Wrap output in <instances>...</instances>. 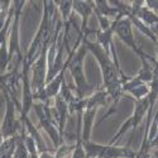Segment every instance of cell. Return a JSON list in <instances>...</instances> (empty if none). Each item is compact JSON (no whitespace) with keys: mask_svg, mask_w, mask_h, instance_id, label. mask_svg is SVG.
<instances>
[{"mask_svg":"<svg viewBox=\"0 0 158 158\" xmlns=\"http://www.w3.org/2000/svg\"><path fill=\"white\" fill-rule=\"evenodd\" d=\"M91 33V29H86L84 32V35L81 38V42L86 46L87 51H90L91 53L94 55V57L98 60L99 62V66H100V70H101V73H102V82H104V86L102 89L106 91L109 98L111 99V104H110V108L108 110V113L105 114L100 123H102L105 119L115 113V105H118L119 100L123 98V84H125L127 81H129L130 78L128 76H125L123 73L122 70H118L113 61H111V57H109L106 53L104 52V49L98 44V43H93L89 41V35Z\"/></svg>","mask_w":158,"mask_h":158,"instance_id":"obj_1","label":"cell"},{"mask_svg":"<svg viewBox=\"0 0 158 158\" xmlns=\"http://www.w3.org/2000/svg\"><path fill=\"white\" fill-rule=\"evenodd\" d=\"M13 8H14V15H13V20H11V25L9 29V37H8V61L10 63L13 56H17V62L11 73V77L9 82L6 84V86L11 90V91H17V86L18 82L20 80V67L23 63V53L20 51V44H19V22H20V15H22V9L25 4L24 0H15V2H11Z\"/></svg>","mask_w":158,"mask_h":158,"instance_id":"obj_2","label":"cell"},{"mask_svg":"<svg viewBox=\"0 0 158 158\" xmlns=\"http://www.w3.org/2000/svg\"><path fill=\"white\" fill-rule=\"evenodd\" d=\"M87 53L86 46L81 42V39H76L75 46L71 48V52L67 55V70L72 75V78L75 81L73 90L75 96L77 99H85L87 93L93 94L94 86L90 85L84 73V60Z\"/></svg>","mask_w":158,"mask_h":158,"instance_id":"obj_3","label":"cell"},{"mask_svg":"<svg viewBox=\"0 0 158 158\" xmlns=\"http://www.w3.org/2000/svg\"><path fill=\"white\" fill-rule=\"evenodd\" d=\"M57 20V9L53 4V2H44L43 3V17L41 20V24H39V28L33 38V41L27 51V53L23 56V61L27 62L31 67L35 60V55L38 49H41L39 47L42 46V43L44 42V39L51 35L52 33V28H53V22Z\"/></svg>","mask_w":158,"mask_h":158,"instance_id":"obj_4","label":"cell"},{"mask_svg":"<svg viewBox=\"0 0 158 158\" xmlns=\"http://www.w3.org/2000/svg\"><path fill=\"white\" fill-rule=\"evenodd\" d=\"M52 33L48 35L41 46V51L37 55L32 67H31V89L33 95L41 93L46 86V77H47V64H48V47L52 39Z\"/></svg>","mask_w":158,"mask_h":158,"instance_id":"obj_5","label":"cell"},{"mask_svg":"<svg viewBox=\"0 0 158 158\" xmlns=\"http://www.w3.org/2000/svg\"><path fill=\"white\" fill-rule=\"evenodd\" d=\"M82 147L86 154V158H134L135 152L131 151L128 146H101L91 140L82 142Z\"/></svg>","mask_w":158,"mask_h":158,"instance_id":"obj_6","label":"cell"},{"mask_svg":"<svg viewBox=\"0 0 158 158\" xmlns=\"http://www.w3.org/2000/svg\"><path fill=\"white\" fill-rule=\"evenodd\" d=\"M32 109L35 110V114L39 119V127L48 134L52 143H53V149L56 151L61 144H63V142L60 138L57 123L53 119V108H51V104L37 102L33 104Z\"/></svg>","mask_w":158,"mask_h":158,"instance_id":"obj_7","label":"cell"},{"mask_svg":"<svg viewBox=\"0 0 158 158\" xmlns=\"http://www.w3.org/2000/svg\"><path fill=\"white\" fill-rule=\"evenodd\" d=\"M148 108H149V101H148V98H147V96L143 98V99H140V100H137V101H135V108H134L133 114H131V116L120 127V129L116 131V134L110 139V142H109L110 146H114V143H116L118 140H119V139L124 135L125 131H127L129 128H131L130 138H129V142H128V144H127V146L129 147L130 143H131V140H133V138H134L135 129L138 128V125L140 124V122L144 119V116H146V114H147V111H148Z\"/></svg>","mask_w":158,"mask_h":158,"instance_id":"obj_8","label":"cell"},{"mask_svg":"<svg viewBox=\"0 0 158 158\" xmlns=\"http://www.w3.org/2000/svg\"><path fill=\"white\" fill-rule=\"evenodd\" d=\"M114 23H115V27H114V34H116L118 37H119L122 41L129 46L131 49L134 51V53H137L140 58H147L151 62H157L154 60V57L144 53V52L137 46L135 43V39H134V35H133V31H131V28H133V25H131L130 20L128 18H125L123 15V13L119 10V14H118L114 19Z\"/></svg>","mask_w":158,"mask_h":158,"instance_id":"obj_9","label":"cell"},{"mask_svg":"<svg viewBox=\"0 0 158 158\" xmlns=\"http://www.w3.org/2000/svg\"><path fill=\"white\" fill-rule=\"evenodd\" d=\"M2 90H3V94H4L5 104H6V110H5L3 123L0 124V128H2L3 139H5V138L14 137V135L19 134V130L23 129L24 125L20 123L19 119H17V116H15V113H17L15 105H14V102H13V100L10 99L5 85L2 87Z\"/></svg>","mask_w":158,"mask_h":158,"instance_id":"obj_10","label":"cell"},{"mask_svg":"<svg viewBox=\"0 0 158 158\" xmlns=\"http://www.w3.org/2000/svg\"><path fill=\"white\" fill-rule=\"evenodd\" d=\"M20 80L23 84V101L20 104V123L28 119V113L31 111L34 100H33V93L31 89V66L24 62L22 63V71H20Z\"/></svg>","mask_w":158,"mask_h":158,"instance_id":"obj_11","label":"cell"},{"mask_svg":"<svg viewBox=\"0 0 158 158\" xmlns=\"http://www.w3.org/2000/svg\"><path fill=\"white\" fill-rule=\"evenodd\" d=\"M13 15H14V8L13 4L10 5L8 17L5 19V23L3 25L2 31H0V71L4 72L8 67V37H9V29L11 25Z\"/></svg>","mask_w":158,"mask_h":158,"instance_id":"obj_12","label":"cell"},{"mask_svg":"<svg viewBox=\"0 0 158 158\" xmlns=\"http://www.w3.org/2000/svg\"><path fill=\"white\" fill-rule=\"evenodd\" d=\"M53 113L55 116H57V125H58V134L61 140L63 142V137H64V125H66V120L70 116L69 114V106L67 102L63 100V98L58 94L55 98V108H53ZM64 143V142H63Z\"/></svg>","mask_w":158,"mask_h":158,"instance_id":"obj_13","label":"cell"},{"mask_svg":"<svg viewBox=\"0 0 158 158\" xmlns=\"http://www.w3.org/2000/svg\"><path fill=\"white\" fill-rule=\"evenodd\" d=\"M72 10L73 13H77V15L81 17V28L78 33H84L87 29L89 18L94 13V2H91V0H87V2L72 0Z\"/></svg>","mask_w":158,"mask_h":158,"instance_id":"obj_14","label":"cell"},{"mask_svg":"<svg viewBox=\"0 0 158 158\" xmlns=\"http://www.w3.org/2000/svg\"><path fill=\"white\" fill-rule=\"evenodd\" d=\"M96 106H90L85 108L82 111V118H81V139L82 142H89L91 137V130L94 128V122L95 116L98 113Z\"/></svg>","mask_w":158,"mask_h":158,"instance_id":"obj_15","label":"cell"},{"mask_svg":"<svg viewBox=\"0 0 158 158\" xmlns=\"http://www.w3.org/2000/svg\"><path fill=\"white\" fill-rule=\"evenodd\" d=\"M114 27H115V23L111 22L110 28H108L106 31H100L96 29L94 31V33L96 34V39H98V44L104 49V52L110 57V47L114 44L113 42V35H114Z\"/></svg>","mask_w":158,"mask_h":158,"instance_id":"obj_16","label":"cell"},{"mask_svg":"<svg viewBox=\"0 0 158 158\" xmlns=\"http://www.w3.org/2000/svg\"><path fill=\"white\" fill-rule=\"evenodd\" d=\"M22 134H17L14 137L5 138L2 144H0V158H13L18 146V142L20 139Z\"/></svg>","mask_w":158,"mask_h":158,"instance_id":"obj_17","label":"cell"},{"mask_svg":"<svg viewBox=\"0 0 158 158\" xmlns=\"http://www.w3.org/2000/svg\"><path fill=\"white\" fill-rule=\"evenodd\" d=\"M81 118L82 111H77V127H76V143H75V149L72 152L71 158H86L84 147H82V139H81Z\"/></svg>","mask_w":158,"mask_h":158,"instance_id":"obj_18","label":"cell"},{"mask_svg":"<svg viewBox=\"0 0 158 158\" xmlns=\"http://www.w3.org/2000/svg\"><path fill=\"white\" fill-rule=\"evenodd\" d=\"M94 9L105 18L111 17L115 19V17L119 14V10H118L115 6H113L111 4H109V2H106V0H95Z\"/></svg>","mask_w":158,"mask_h":158,"instance_id":"obj_19","label":"cell"},{"mask_svg":"<svg viewBox=\"0 0 158 158\" xmlns=\"http://www.w3.org/2000/svg\"><path fill=\"white\" fill-rule=\"evenodd\" d=\"M57 10H60L62 15V23H66L69 20L72 10V0H55L53 2Z\"/></svg>","mask_w":158,"mask_h":158,"instance_id":"obj_20","label":"cell"},{"mask_svg":"<svg viewBox=\"0 0 158 158\" xmlns=\"http://www.w3.org/2000/svg\"><path fill=\"white\" fill-rule=\"evenodd\" d=\"M151 149H152V147L147 140V135H144L143 140H142V146H140L139 151L135 152L134 158H151Z\"/></svg>","mask_w":158,"mask_h":158,"instance_id":"obj_21","label":"cell"},{"mask_svg":"<svg viewBox=\"0 0 158 158\" xmlns=\"http://www.w3.org/2000/svg\"><path fill=\"white\" fill-rule=\"evenodd\" d=\"M75 149V144H61V146L55 151V158H64L66 156L72 154Z\"/></svg>","mask_w":158,"mask_h":158,"instance_id":"obj_22","label":"cell"},{"mask_svg":"<svg viewBox=\"0 0 158 158\" xmlns=\"http://www.w3.org/2000/svg\"><path fill=\"white\" fill-rule=\"evenodd\" d=\"M129 93L131 94V96H133L134 101H137V100H140V99L146 98V96L148 95V93H149V86H148V85H142V86H138V87H135V89H133V90H130Z\"/></svg>","mask_w":158,"mask_h":158,"instance_id":"obj_23","label":"cell"},{"mask_svg":"<svg viewBox=\"0 0 158 158\" xmlns=\"http://www.w3.org/2000/svg\"><path fill=\"white\" fill-rule=\"evenodd\" d=\"M10 5H11V2H9V0H6V2H0V31H2L3 25L5 23Z\"/></svg>","mask_w":158,"mask_h":158,"instance_id":"obj_24","label":"cell"},{"mask_svg":"<svg viewBox=\"0 0 158 158\" xmlns=\"http://www.w3.org/2000/svg\"><path fill=\"white\" fill-rule=\"evenodd\" d=\"M94 13L96 14V17H98V19H99V23H100V31H106L108 28H110V25H111V22L108 19V18H105V17H102L100 13H98L95 9H94Z\"/></svg>","mask_w":158,"mask_h":158,"instance_id":"obj_25","label":"cell"},{"mask_svg":"<svg viewBox=\"0 0 158 158\" xmlns=\"http://www.w3.org/2000/svg\"><path fill=\"white\" fill-rule=\"evenodd\" d=\"M144 5L157 14V11H158V2L157 0H146V2H144Z\"/></svg>","mask_w":158,"mask_h":158,"instance_id":"obj_26","label":"cell"},{"mask_svg":"<svg viewBox=\"0 0 158 158\" xmlns=\"http://www.w3.org/2000/svg\"><path fill=\"white\" fill-rule=\"evenodd\" d=\"M10 77H11V73H10V72L0 75V86L6 85V84L9 82V80H10Z\"/></svg>","mask_w":158,"mask_h":158,"instance_id":"obj_27","label":"cell"},{"mask_svg":"<svg viewBox=\"0 0 158 158\" xmlns=\"http://www.w3.org/2000/svg\"><path fill=\"white\" fill-rule=\"evenodd\" d=\"M2 87H3V86H0V90H2ZM3 140H4V139H3V135H2V128H0V144H2Z\"/></svg>","mask_w":158,"mask_h":158,"instance_id":"obj_28","label":"cell"}]
</instances>
